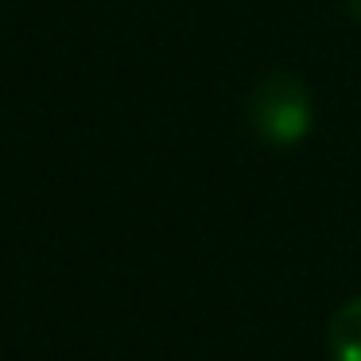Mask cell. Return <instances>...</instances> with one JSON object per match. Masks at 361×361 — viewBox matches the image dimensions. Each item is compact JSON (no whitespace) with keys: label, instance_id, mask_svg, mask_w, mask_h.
Masks as SVG:
<instances>
[{"label":"cell","instance_id":"1","mask_svg":"<svg viewBox=\"0 0 361 361\" xmlns=\"http://www.w3.org/2000/svg\"><path fill=\"white\" fill-rule=\"evenodd\" d=\"M249 121L257 128V136L272 148H295L299 140H307L314 125L311 94L307 86L288 71H276L268 78L257 82L249 97Z\"/></svg>","mask_w":361,"mask_h":361},{"label":"cell","instance_id":"2","mask_svg":"<svg viewBox=\"0 0 361 361\" xmlns=\"http://www.w3.org/2000/svg\"><path fill=\"white\" fill-rule=\"evenodd\" d=\"M326 342L334 361H361V299H350L334 311Z\"/></svg>","mask_w":361,"mask_h":361},{"label":"cell","instance_id":"3","mask_svg":"<svg viewBox=\"0 0 361 361\" xmlns=\"http://www.w3.org/2000/svg\"><path fill=\"white\" fill-rule=\"evenodd\" d=\"M353 4H357V12H361V0H353Z\"/></svg>","mask_w":361,"mask_h":361}]
</instances>
